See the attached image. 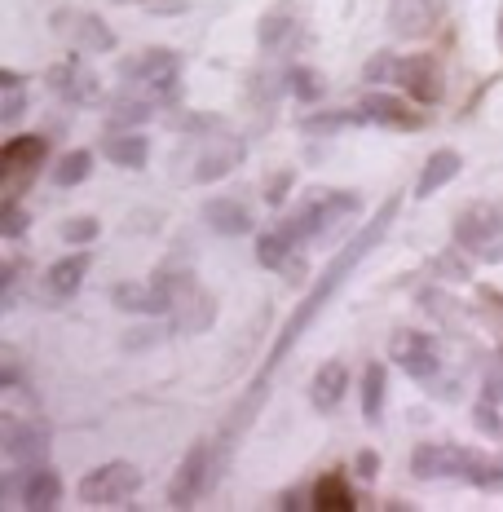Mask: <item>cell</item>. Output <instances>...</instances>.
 <instances>
[{
	"mask_svg": "<svg viewBox=\"0 0 503 512\" xmlns=\"http://www.w3.org/2000/svg\"><path fill=\"white\" fill-rule=\"evenodd\" d=\"M398 208H402V195H389V204H384V208L376 212V217H371L367 226H362V234H353V239H349V248L340 252V256H336V261L327 265L323 274H318V287H314V292L305 296L301 305H296V314L287 318V323H283V332L274 336V349H270V358H265V367L256 371V380H252V393H248V398L239 402V407L230 411L226 437L243 433V429H248V424L256 420V411H261V402H265V389H270V376H274V367H278V362H283L287 354H292V345H296V340H301V336L309 332V323H314V318L323 314V305H327L331 296L340 292V283H345L349 274H353V270H358V265H362V256H367V252H371V248H376V243L384 239V234H389L393 217H398Z\"/></svg>",
	"mask_w": 503,
	"mask_h": 512,
	"instance_id": "6da1fadb",
	"label": "cell"
},
{
	"mask_svg": "<svg viewBox=\"0 0 503 512\" xmlns=\"http://www.w3.org/2000/svg\"><path fill=\"white\" fill-rule=\"evenodd\" d=\"M362 208V195L358 190H309L301 199V208L292 212V217L283 221V230L292 234V239H331L336 234L340 221L358 217Z\"/></svg>",
	"mask_w": 503,
	"mask_h": 512,
	"instance_id": "7a4b0ae2",
	"label": "cell"
},
{
	"mask_svg": "<svg viewBox=\"0 0 503 512\" xmlns=\"http://www.w3.org/2000/svg\"><path fill=\"white\" fill-rule=\"evenodd\" d=\"M120 76L133 84L155 89L159 106H177L181 102V53L173 49H142L133 58L120 62Z\"/></svg>",
	"mask_w": 503,
	"mask_h": 512,
	"instance_id": "3957f363",
	"label": "cell"
},
{
	"mask_svg": "<svg viewBox=\"0 0 503 512\" xmlns=\"http://www.w3.org/2000/svg\"><path fill=\"white\" fill-rule=\"evenodd\" d=\"M49 159V137L40 133H23V137H9L0 146V199H18L31 186V177L40 173V164Z\"/></svg>",
	"mask_w": 503,
	"mask_h": 512,
	"instance_id": "277c9868",
	"label": "cell"
},
{
	"mask_svg": "<svg viewBox=\"0 0 503 512\" xmlns=\"http://www.w3.org/2000/svg\"><path fill=\"white\" fill-rule=\"evenodd\" d=\"M142 490V468L128 464V460H111L102 468H93L89 477L80 482V504L89 508H111V504H124Z\"/></svg>",
	"mask_w": 503,
	"mask_h": 512,
	"instance_id": "5b68a950",
	"label": "cell"
},
{
	"mask_svg": "<svg viewBox=\"0 0 503 512\" xmlns=\"http://www.w3.org/2000/svg\"><path fill=\"white\" fill-rule=\"evenodd\" d=\"M455 243L473 252L477 261H503V212L495 208H464L455 217Z\"/></svg>",
	"mask_w": 503,
	"mask_h": 512,
	"instance_id": "8992f818",
	"label": "cell"
},
{
	"mask_svg": "<svg viewBox=\"0 0 503 512\" xmlns=\"http://www.w3.org/2000/svg\"><path fill=\"white\" fill-rule=\"evenodd\" d=\"M0 446H5L9 464L40 468L49 460V429L36 420H18V415H0Z\"/></svg>",
	"mask_w": 503,
	"mask_h": 512,
	"instance_id": "52a82bcc",
	"label": "cell"
},
{
	"mask_svg": "<svg viewBox=\"0 0 503 512\" xmlns=\"http://www.w3.org/2000/svg\"><path fill=\"white\" fill-rule=\"evenodd\" d=\"M212 455H217V446H212V442H195V446H190L186 460H181L177 473H173V486H168V508H190L203 490H208V482L217 477Z\"/></svg>",
	"mask_w": 503,
	"mask_h": 512,
	"instance_id": "ba28073f",
	"label": "cell"
},
{
	"mask_svg": "<svg viewBox=\"0 0 503 512\" xmlns=\"http://www.w3.org/2000/svg\"><path fill=\"white\" fill-rule=\"evenodd\" d=\"M389 358L398 362L411 380H437V367H442V354H437V340L424 336V332H411V327H402V332H393L389 340Z\"/></svg>",
	"mask_w": 503,
	"mask_h": 512,
	"instance_id": "9c48e42d",
	"label": "cell"
},
{
	"mask_svg": "<svg viewBox=\"0 0 503 512\" xmlns=\"http://www.w3.org/2000/svg\"><path fill=\"white\" fill-rule=\"evenodd\" d=\"M49 27L58 31L62 40H71L80 53H111L115 49V31L102 23L98 14H80V9H58L49 18Z\"/></svg>",
	"mask_w": 503,
	"mask_h": 512,
	"instance_id": "30bf717a",
	"label": "cell"
},
{
	"mask_svg": "<svg viewBox=\"0 0 503 512\" xmlns=\"http://www.w3.org/2000/svg\"><path fill=\"white\" fill-rule=\"evenodd\" d=\"M155 111H159L155 89H146V84L124 80V89L115 93L111 102H106V124H111V128H142Z\"/></svg>",
	"mask_w": 503,
	"mask_h": 512,
	"instance_id": "8fae6325",
	"label": "cell"
},
{
	"mask_svg": "<svg viewBox=\"0 0 503 512\" xmlns=\"http://www.w3.org/2000/svg\"><path fill=\"white\" fill-rule=\"evenodd\" d=\"M398 80H402V89L411 93L415 102H424V106L442 102V93H446V76H442V67H437V58H428V53L402 58V62H398Z\"/></svg>",
	"mask_w": 503,
	"mask_h": 512,
	"instance_id": "7c38bea8",
	"label": "cell"
},
{
	"mask_svg": "<svg viewBox=\"0 0 503 512\" xmlns=\"http://www.w3.org/2000/svg\"><path fill=\"white\" fill-rule=\"evenodd\" d=\"M296 31H301V9H296L292 0H278V5H270L261 14V23H256V40H261L265 53H283L301 40Z\"/></svg>",
	"mask_w": 503,
	"mask_h": 512,
	"instance_id": "4fadbf2b",
	"label": "cell"
},
{
	"mask_svg": "<svg viewBox=\"0 0 503 512\" xmlns=\"http://www.w3.org/2000/svg\"><path fill=\"white\" fill-rule=\"evenodd\" d=\"M49 89L58 93L62 102L98 106V76H93L80 58H67V62H58V67H49Z\"/></svg>",
	"mask_w": 503,
	"mask_h": 512,
	"instance_id": "5bb4252c",
	"label": "cell"
},
{
	"mask_svg": "<svg viewBox=\"0 0 503 512\" xmlns=\"http://www.w3.org/2000/svg\"><path fill=\"white\" fill-rule=\"evenodd\" d=\"M111 305L120 309V314H133V318H159V314H173V305H168V296L159 292L155 283H115L111 287Z\"/></svg>",
	"mask_w": 503,
	"mask_h": 512,
	"instance_id": "9a60e30c",
	"label": "cell"
},
{
	"mask_svg": "<svg viewBox=\"0 0 503 512\" xmlns=\"http://www.w3.org/2000/svg\"><path fill=\"white\" fill-rule=\"evenodd\" d=\"M89 265H93L89 252H71V256H62V261H53L49 274H45L49 301H71V296L84 287V274H89Z\"/></svg>",
	"mask_w": 503,
	"mask_h": 512,
	"instance_id": "2e32d148",
	"label": "cell"
},
{
	"mask_svg": "<svg viewBox=\"0 0 503 512\" xmlns=\"http://www.w3.org/2000/svg\"><path fill=\"white\" fill-rule=\"evenodd\" d=\"M358 106L367 111L371 124H384V128H424V115L411 111L406 102H398L393 93H367Z\"/></svg>",
	"mask_w": 503,
	"mask_h": 512,
	"instance_id": "e0dca14e",
	"label": "cell"
},
{
	"mask_svg": "<svg viewBox=\"0 0 503 512\" xmlns=\"http://www.w3.org/2000/svg\"><path fill=\"white\" fill-rule=\"evenodd\" d=\"M212 318H217V301H212L203 287H195V292L186 296V301H177L173 309V332L177 336H199L212 327Z\"/></svg>",
	"mask_w": 503,
	"mask_h": 512,
	"instance_id": "ac0fdd59",
	"label": "cell"
},
{
	"mask_svg": "<svg viewBox=\"0 0 503 512\" xmlns=\"http://www.w3.org/2000/svg\"><path fill=\"white\" fill-rule=\"evenodd\" d=\"M437 18H442V14H437L428 0H389V27L398 31V36H406V40L424 36Z\"/></svg>",
	"mask_w": 503,
	"mask_h": 512,
	"instance_id": "d6986e66",
	"label": "cell"
},
{
	"mask_svg": "<svg viewBox=\"0 0 503 512\" xmlns=\"http://www.w3.org/2000/svg\"><path fill=\"white\" fill-rule=\"evenodd\" d=\"M243 155H248V146H243V142H217L212 151L199 155L195 181H199V186H208V181H221L226 173H234V168L243 164Z\"/></svg>",
	"mask_w": 503,
	"mask_h": 512,
	"instance_id": "ffe728a7",
	"label": "cell"
},
{
	"mask_svg": "<svg viewBox=\"0 0 503 512\" xmlns=\"http://www.w3.org/2000/svg\"><path fill=\"white\" fill-rule=\"evenodd\" d=\"M203 221H208V230L226 234V239H239V234L252 230V212L239 199H212V204H203Z\"/></svg>",
	"mask_w": 503,
	"mask_h": 512,
	"instance_id": "44dd1931",
	"label": "cell"
},
{
	"mask_svg": "<svg viewBox=\"0 0 503 512\" xmlns=\"http://www.w3.org/2000/svg\"><path fill=\"white\" fill-rule=\"evenodd\" d=\"M345 389H349L345 362H327V367H318L314 384H309V402H314L318 411H336L340 398H345Z\"/></svg>",
	"mask_w": 503,
	"mask_h": 512,
	"instance_id": "7402d4cb",
	"label": "cell"
},
{
	"mask_svg": "<svg viewBox=\"0 0 503 512\" xmlns=\"http://www.w3.org/2000/svg\"><path fill=\"white\" fill-rule=\"evenodd\" d=\"M102 151L120 168H142L146 159H151V142H146L142 133H133V128H115V133L102 142Z\"/></svg>",
	"mask_w": 503,
	"mask_h": 512,
	"instance_id": "603a6c76",
	"label": "cell"
},
{
	"mask_svg": "<svg viewBox=\"0 0 503 512\" xmlns=\"http://www.w3.org/2000/svg\"><path fill=\"white\" fill-rule=\"evenodd\" d=\"M23 508H58L62 504V477L53 468H31L23 477V495H18Z\"/></svg>",
	"mask_w": 503,
	"mask_h": 512,
	"instance_id": "cb8c5ba5",
	"label": "cell"
},
{
	"mask_svg": "<svg viewBox=\"0 0 503 512\" xmlns=\"http://www.w3.org/2000/svg\"><path fill=\"white\" fill-rule=\"evenodd\" d=\"M459 168H464L459 151H433V155H428V164H424V173L415 177V195H420V199L437 195V190H442L446 181H455V177H459Z\"/></svg>",
	"mask_w": 503,
	"mask_h": 512,
	"instance_id": "d4e9b609",
	"label": "cell"
},
{
	"mask_svg": "<svg viewBox=\"0 0 503 512\" xmlns=\"http://www.w3.org/2000/svg\"><path fill=\"white\" fill-rule=\"evenodd\" d=\"M296 243H301V239H292V234L278 226V230H270V234H261V239H256V261H261L265 270H283V265L296 256Z\"/></svg>",
	"mask_w": 503,
	"mask_h": 512,
	"instance_id": "484cf974",
	"label": "cell"
},
{
	"mask_svg": "<svg viewBox=\"0 0 503 512\" xmlns=\"http://www.w3.org/2000/svg\"><path fill=\"white\" fill-rule=\"evenodd\" d=\"M314 508H327V512H353L358 508V495L349 490V482L340 473H327L323 482L314 486Z\"/></svg>",
	"mask_w": 503,
	"mask_h": 512,
	"instance_id": "4316f807",
	"label": "cell"
},
{
	"mask_svg": "<svg viewBox=\"0 0 503 512\" xmlns=\"http://www.w3.org/2000/svg\"><path fill=\"white\" fill-rule=\"evenodd\" d=\"M411 473L420 477V482L451 477V446H415L411 451Z\"/></svg>",
	"mask_w": 503,
	"mask_h": 512,
	"instance_id": "83f0119b",
	"label": "cell"
},
{
	"mask_svg": "<svg viewBox=\"0 0 503 512\" xmlns=\"http://www.w3.org/2000/svg\"><path fill=\"white\" fill-rule=\"evenodd\" d=\"M389 371H384V362H371L367 371H362V415H367L371 424L380 420V411H384V389H389Z\"/></svg>",
	"mask_w": 503,
	"mask_h": 512,
	"instance_id": "f1b7e54d",
	"label": "cell"
},
{
	"mask_svg": "<svg viewBox=\"0 0 503 512\" xmlns=\"http://www.w3.org/2000/svg\"><path fill=\"white\" fill-rule=\"evenodd\" d=\"M358 124H371L362 106H353V111H318V115H309L301 128H305V133L327 137V133H336V128H358Z\"/></svg>",
	"mask_w": 503,
	"mask_h": 512,
	"instance_id": "f546056e",
	"label": "cell"
},
{
	"mask_svg": "<svg viewBox=\"0 0 503 512\" xmlns=\"http://www.w3.org/2000/svg\"><path fill=\"white\" fill-rule=\"evenodd\" d=\"M0 89H5V106H0V124H18L27 111V89H23V76L18 71H0Z\"/></svg>",
	"mask_w": 503,
	"mask_h": 512,
	"instance_id": "4dcf8cb0",
	"label": "cell"
},
{
	"mask_svg": "<svg viewBox=\"0 0 503 512\" xmlns=\"http://www.w3.org/2000/svg\"><path fill=\"white\" fill-rule=\"evenodd\" d=\"M278 89L296 93L301 102H323V80H318L309 67H287L283 76H278Z\"/></svg>",
	"mask_w": 503,
	"mask_h": 512,
	"instance_id": "1f68e13d",
	"label": "cell"
},
{
	"mask_svg": "<svg viewBox=\"0 0 503 512\" xmlns=\"http://www.w3.org/2000/svg\"><path fill=\"white\" fill-rule=\"evenodd\" d=\"M490 455L473 451V446H451V477H459V482H481V473H486Z\"/></svg>",
	"mask_w": 503,
	"mask_h": 512,
	"instance_id": "d6a6232c",
	"label": "cell"
},
{
	"mask_svg": "<svg viewBox=\"0 0 503 512\" xmlns=\"http://www.w3.org/2000/svg\"><path fill=\"white\" fill-rule=\"evenodd\" d=\"M93 173V155L89 151H71V155H62L58 159V168H53V186H80L84 177Z\"/></svg>",
	"mask_w": 503,
	"mask_h": 512,
	"instance_id": "836d02e7",
	"label": "cell"
},
{
	"mask_svg": "<svg viewBox=\"0 0 503 512\" xmlns=\"http://www.w3.org/2000/svg\"><path fill=\"white\" fill-rule=\"evenodd\" d=\"M398 53H389V49H380V53H371L367 58V67H362V80L367 84H384V80H393L398 76Z\"/></svg>",
	"mask_w": 503,
	"mask_h": 512,
	"instance_id": "e575fe53",
	"label": "cell"
},
{
	"mask_svg": "<svg viewBox=\"0 0 503 512\" xmlns=\"http://www.w3.org/2000/svg\"><path fill=\"white\" fill-rule=\"evenodd\" d=\"M27 208H18V199H0V234L5 239H23L27 230Z\"/></svg>",
	"mask_w": 503,
	"mask_h": 512,
	"instance_id": "d590c367",
	"label": "cell"
},
{
	"mask_svg": "<svg viewBox=\"0 0 503 512\" xmlns=\"http://www.w3.org/2000/svg\"><path fill=\"white\" fill-rule=\"evenodd\" d=\"M433 274H442V279H473V265L459 256V243H455V252H442V256H433Z\"/></svg>",
	"mask_w": 503,
	"mask_h": 512,
	"instance_id": "8d00e7d4",
	"label": "cell"
},
{
	"mask_svg": "<svg viewBox=\"0 0 503 512\" xmlns=\"http://www.w3.org/2000/svg\"><path fill=\"white\" fill-rule=\"evenodd\" d=\"M226 128V120L221 115H212V111H195V115H186L181 120V133L186 137H212V133H221Z\"/></svg>",
	"mask_w": 503,
	"mask_h": 512,
	"instance_id": "74e56055",
	"label": "cell"
},
{
	"mask_svg": "<svg viewBox=\"0 0 503 512\" xmlns=\"http://www.w3.org/2000/svg\"><path fill=\"white\" fill-rule=\"evenodd\" d=\"M473 424H477V433H486V437H499V433H503V420H499V402H486V398H481L477 407H473Z\"/></svg>",
	"mask_w": 503,
	"mask_h": 512,
	"instance_id": "f35d334b",
	"label": "cell"
},
{
	"mask_svg": "<svg viewBox=\"0 0 503 512\" xmlns=\"http://www.w3.org/2000/svg\"><path fill=\"white\" fill-rule=\"evenodd\" d=\"M292 186H296V173H292V168L274 173V177H270V186H265V204H270V208H283V204H287V195H292Z\"/></svg>",
	"mask_w": 503,
	"mask_h": 512,
	"instance_id": "ab89813d",
	"label": "cell"
},
{
	"mask_svg": "<svg viewBox=\"0 0 503 512\" xmlns=\"http://www.w3.org/2000/svg\"><path fill=\"white\" fill-rule=\"evenodd\" d=\"M164 340V327H137V332L124 336V349L128 354H142V349H155Z\"/></svg>",
	"mask_w": 503,
	"mask_h": 512,
	"instance_id": "60d3db41",
	"label": "cell"
},
{
	"mask_svg": "<svg viewBox=\"0 0 503 512\" xmlns=\"http://www.w3.org/2000/svg\"><path fill=\"white\" fill-rule=\"evenodd\" d=\"M62 239H67V243H93V239H98V221H93V217L67 221V226H62Z\"/></svg>",
	"mask_w": 503,
	"mask_h": 512,
	"instance_id": "b9f144b4",
	"label": "cell"
},
{
	"mask_svg": "<svg viewBox=\"0 0 503 512\" xmlns=\"http://www.w3.org/2000/svg\"><path fill=\"white\" fill-rule=\"evenodd\" d=\"M137 5H142L146 14H155V18H177V14H186L190 9V0H137Z\"/></svg>",
	"mask_w": 503,
	"mask_h": 512,
	"instance_id": "7bdbcfd3",
	"label": "cell"
},
{
	"mask_svg": "<svg viewBox=\"0 0 503 512\" xmlns=\"http://www.w3.org/2000/svg\"><path fill=\"white\" fill-rule=\"evenodd\" d=\"M420 305L424 309H437V318H442V323H451L455 314H464V309H455V301H446L442 292H420Z\"/></svg>",
	"mask_w": 503,
	"mask_h": 512,
	"instance_id": "ee69618b",
	"label": "cell"
},
{
	"mask_svg": "<svg viewBox=\"0 0 503 512\" xmlns=\"http://www.w3.org/2000/svg\"><path fill=\"white\" fill-rule=\"evenodd\" d=\"M14 287H18V261H5L0 265V305L5 309L14 301Z\"/></svg>",
	"mask_w": 503,
	"mask_h": 512,
	"instance_id": "f6af8a7d",
	"label": "cell"
},
{
	"mask_svg": "<svg viewBox=\"0 0 503 512\" xmlns=\"http://www.w3.org/2000/svg\"><path fill=\"white\" fill-rule=\"evenodd\" d=\"M283 279L287 283H305V261H301V256H292V261L283 265Z\"/></svg>",
	"mask_w": 503,
	"mask_h": 512,
	"instance_id": "bcb514c9",
	"label": "cell"
},
{
	"mask_svg": "<svg viewBox=\"0 0 503 512\" xmlns=\"http://www.w3.org/2000/svg\"><path fill=\"white\" fill-rule=\"evenodd\" d=\"M274 504H278V508H305V504H314V499H305V495H296V490H287V495H278Z\"/></svg>",
	"mask_w": 503,
	"mask_h": 512,
	"instance_id": "7dc6e473",
	"label": "cell"
},
{
	"mask_svg": "<svg viewBox=\"0 0 503 512\" xmlns=\"http://www.w3.org/2000/svg\"><path fill=\"white\" fill-rule=\"evenodd\" d=\"M358 473L362 477H376V451H362L358 455Z\"/></svg>",
	"mask_w": 503,
	"mask_h": 512,
	"instance_id": "c3c4849f",
	"label": "cell"
},
{
	"mask_svg": "<svg viewBox=\"0 0 503 512\" xmlns=\"http://www.w3.org/2000/svg\"><path fill=\"white\" fill-rule=\"evenodd\" d=\"M428 5H433V9H437V14H442V9H446V0H428Z\"/></svg>",
	"mask_w": 503,
	"mask_h": 512,
	"instance_id": "681fc988",
	"label": "cell"
},
{
	"mask_svg": "<svg viewBox=\"0 0 503 512\" xmlns=\"http://www.w3.org/2000/svg\"><path fill=\"white\" fill-rule=\"evenodd\" d=\"M499 49H503V9H499Z\"/></svg>",
	"mask_w": 503,
	"mask_h": 512,
	"instance_id": "f907efd6",
	"label": "cell"
}]
</instances>
